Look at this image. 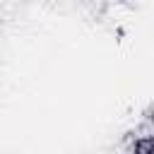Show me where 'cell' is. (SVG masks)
I'll list each match as a JSON object with an SVG mask.
<instances>
[{
    "mask_svg": "<svg viewBox=\"0 0 154 154\" xmlns=\"http://www.w3.org/2000/svg\"><path fill=\"white\" fill-rule=\"evenodd\" d=\"M91 5H96L99 10H113V7H118L123 0H89Z\"/></svg>",
    "mask_w": 154,
    "mask_h": 154,
    "instance_id": "cell-1",
    "label": "cell"
}]
</instances>
